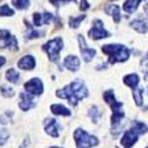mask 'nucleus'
<instances>
[{"label": "nucleus", "instance_id": "bb28decb", "mask_svg": "<svg viewBox=\"0 0 148 148\" xmlns=\"http://www.w3.org/2000/svg\"><path fill=\"white\" fill-rule=\"evenodd\" d=\"M33 23H34V25L37 26V27H39V26H42L43 25V14H40V13H34L33 14Z\"/></svg>", "mask_w": 148, "mask_h": 148}, {"label": "nucleus", "instance_id": "20e7f679", "mask_svg": "<svg viewBox=\"0 0 148 148\" xmlns=\"http://www.w3.org/2000/svg\"><path fill=\"white\" fill-rule=\"evenodd\" d=\"M147 132H148V127L145 125V123L135 121L134 126L129 130H127L125 133V135H123V138L121 140V145L125 148H130V147H133V145L136 143L139 135L146 134Z\"/></svg>", "mask_w": 148, "mask_h": 148}, {"label": "nucleus", "instance_id": "473e14b6", "mask_svg": "<svg viewBox=\"0 0 148 148\" xmlns=\"http://www.w3.org/2000/svg\"><path fill=\"white\" fill-rule=\"evenodd\" d=\"M50 3H51V4H53L55 6H59L60 4L68 3V0H50Z\"/></svg>", "mask_w": 148, "mask_h": 148}, {"label": "nucleus", "instance_id": "4468645a", "mask_svg": "<svg viewBox=\"0 0 148 148\" xmlns=\"http://www.w3.org/2000/svg\"><path fill=\"white\" fill-rule=\"evenodd\" d=\"M140 82V77L136 75V73H130V75H127L125 78H123V83L128 87H130L132 89H136Z\"/></svg>", "mask_w": 148, "mask_h": 148}, {"label": "nucleus", "instance_id": "6ab92c4d", "mask_svg": "<svg viewBox=\"0 0 148 148\" xmlns=\"http://www.w3.org/2000/svg\"><path fill=\"white\" fill-rule=\"evenodd\" d=\"M19 78H20L19 72H18V71H16L14 69H8V70L6 71V79H7L8 82L17 84V83H18V81H19Z\"/></svg>", "mask_w": 148, "mask_h": 148}, {"label": "nucleus", "instance_id": "412c9836", "mask_svg": "<svg viewBox=\"0 0 148 148\" xmlns=\"http://www.w3.org/2000/svg\"><path fill=\"white\" fill-rule=\"evenodd\" d=\"M142 89H134V92H133V98H134V101L135 103H136V106H142L143 103V94H142Z\"/></svg>", "mask_w": 148, "mask_h": 148}, {"label": "nucleus", "instance_id": "f03ea898", "mask_svg": "<svg viewBox=\"0 0 148 148\" xmlns=\"http://www.w3.org/2000/svg\"><path fill=\"white\" fill-rule=\"evenodd\" d=\"M102 51L109 56V63H123L129 58V50L121 44H106Z\"/></svg>", "mask_w": 148, "mask_h": 148}, {"label": "nucleus", "instance_id": "4c0bfd02", "mask_svg": "<svg viewBox=\"0 0 148 148\" xmlns=\"http://www.w3.org/2000/svg\"><path fill=\"white\" fill-rule=\"evenodd\" d=\"M20 148H23V147H20Z\"/></svg>", "mask_w": 148, "mask_h": 148}, {"label": "nucleus", "instance_id": "cd10ccee", "mask_svg": "<svg viewBox=\"0 0 148 148\" xmlns=\"http://www.w3.org/2000/svg\"><path fill=\"white\" fill-rule=\"evenodd\" d=\"M8 132L6 129H0V146H3L4 143H6L7 139H8Z\"/></svg>", "mask_w": 148, "mask_h": 148}, {"label": "nucleus", "instance_id": "b1692460", "mask_svg": "<svg viewBox=\"0 0 148 148\" xmlns=\"http://www.w3.org/2000/svg\"><path fill=\"white\" fill-rule=\"evenodd\" d=\"M89 116L92 119L94 122H97L101 117V112H98L97 107H91L90 110H89Z\"/></svg>", "mask_w": 148, "mask_h": 148}, {"label": "nucleus", "instance_id": "f3484780", "mask_svg": "<svg viewBox=\"0 0 148 148\" xmlns=\"http://www.w3.org/2000/svg\"><path fill=\"white\" fill-rule=\"evenodd\" d=\"M130 26L133 29H135L139 33H146L147 30H148V25H147V23L142 19H136V20H134L132 21L130 24Z\"/></svg>", "mask_w": 148, "mask_h": 148}, {"label": "nucleus", "instance_id": "a211bd4d", "mask_svg": "<svg viewBox=\"0 0 148 148\" xmlns=\"http://www.w3.org/2000/svg\"><path fill=\"white\" fill-rule=\"evenodd\" d=\"M106 12H107L108 14H110V16L113 17V19H114L115 23H119L121 20V13H120V7L119 6H116V5L108 6L106 8Z\"/></svg>", "mask_w": 148, "mask_h": 148}, {"label": "nucleus", "instance_id": "4be33fe9", "mask_svg": "<svg viewBox=\"0 0 148 148\" xmlns=\"http://www.w3.org/2000/svg\"><path fill=\"white\" fill-rule=\"evenodd\" d=\"M12 5L18 10H25L30 6V0H12Z\"/></svg>", "mask_w": 148, "mask_h": 148}, {"label": "nucleus", "instance_id": "a878e982", "mask_svg": "<svg viewBox=\"0 0 148 148\" xmlns=\"http://www.w3.org/2000/svg\"><path fill=\"white\" fill-rule=\"evenodd\" d=\"M85 19V16H79L77 18H71L70 19V26L73 29H77L79 26V24Z\"/></svg>", "mask_w": 148, "mask_h": 148}, {"label": "nucleus", "instance_id": "dca6fc26", "mask_svg": "<svg viewBox=\"0 0 148 148\" xmlns=\"http://www.w3.org/2000/svg\"><path fill=\"white\" fill-rule=\"evenodd\" d=\"M140 3H141V0H126L125 4H123V10L127 13H133V12L138 10Z\"/></svg>", "mask_w": 148, "mask_h": 148}, {"label": "nucleus", "instance_id": "2f4dec72", "mask_svg": "<svg viewBox=\"0 0 148 148\" xmlns=\"http://www.w3.org/2000/svg\"><path fill=\"white\" fill-rule=\"evenodd\" d=\"M79 8H81L82 11H85V10H88V8H89V4H88L87 0H81Z\"/></svg>", "mask_w": 148, "mask_h": 148}, {"label": "nucleus", "instance_id": "9d476101", "mask_svg": "<svg viewBox=\"0 0 148 148\" xmlns=\"http://www.w3.org/2000/svg\"><path fill=\"white\" fill-rule=\"evenodd\" d=\"M45 132L52 138H58L60 134V126L55 119H47L45 121Z\"/></svg>", "mask_w": 148, "mask_h": 148}, {"label": "nucleus", "instance_id": "2eb2a0df", "mask_svg": "<svg viewBox=\"0 0 148 148\" xmlns=\"http://www.w3.org/2000/svg\"><path fill=\"white\" fill-rule=\"evenodd\" d=\"M50 109L55 115H60V116H70L71 115L70 110L62 104H52Z\"/></svg>", "mask_w": 148, "mask_h": 148}, {"label": "nucleus", "instance_id": "9b49d317", "mask_svg": "<svg viewBox=\"0 0 148 148\" xmlns=\"http://www.w3.org/2000/svg\"><path fill=\"white\" fill-rule=\"evenodd\" d=\"M0 47H8L11 50H18V42L14 36L0 37Z\"/></svg>", "mask_w": 148, "mask_h": 148}, {"label": "nucleus", "instance_id": "f8f14e48", "mask_svg": "<svg viewBox=\"0 0 148 148\" xmlns=\"http://www.w3.org/2000/svg\"><path fill=\"white\" fill-rule=\"evenodd\" d=\"M79 65H81L79 59L76 56L70 55V56L65 57V59H64V68H66L70 71H73V72L77 71L79 69Z\"/></svg>", "mask_w": 148, "mask_h": 148}, {"label": "nucleus", "instance_id": "0eeeda50", "mask_svg": "<svg viewBox=\"0 0 148 148\" xmlns=\"http://www.w3.org/2000/svg\"><path fill=\"white\" fill-rule=\"evenodd\" d=\"M89 37L94 40H98V39H102V38H107L109 37V32L104 30V26H103V23L102 20L97 19L94 21V26L92 29L89 31Z\"/></svg>", "mask_w": 148, "mask_h": 148}, {"label": "nucleus", "instance_id": "7ed1b4c3", "mask_svg": "<svg viewBox=\"0 0 148 148\" xmlns=\"http://www.w3.org/2000/svg\"><path fill=\"white\" fill-rule=\"evenodd\" d=\"M103 98L104 101L112 107V110H113V116H112V125L114 127H120V123H121V120L125 117V112L122 110L123 108V103L122 102H119L116 101L115 98V95H114V91L113 90H108L103 94Z\"/></svg>", "mask_w": 148, "mask_h": 148}, {"label": "nucleus", "instance_id": "c9c22d12", "mask_svg": "<svg viewBox=\"0 0 148 148\" xmlns=\"http://www.w3.org/2000/svg\"><path fill=\"white\" fill-rule=\"evenodd\" d=\"M51 148H62V147H51Z\"/></svg>", "mask_w": 148, "mask_h": 148}, {"label": "nucleus", "instance_id": "6e6552de", "mask_svg": "<svg viewBox=\"0 0 148 148\" xmlns=\"http://www.w3.org/2000/svg\"><path fill=\"white\" fill-rule=\"evenodd\" d=\"M25 90L32 95H42L44 91V85L42 83V79L38 77H34L25 83Z\"/></svg>", "mask_w": 148, "mask_h": 148}, {"label": "nucleus", "instance_id": "1a4fd4ad", "mask_svg": "<svg viewBox=\"0 0 148 148\" xmlns=\"http://www.w3.org/2000/svg\"><path fill=\"white\" fill-rule=\"evenodd\" d=\"M20 101H19V108L23 110V112H27L31 108H33L36 106V102L33 100V95L30 92H21L19 95Z\"/></svg>", "mask_w": 148, "mask_h": 148}, {"label": "nucleus", "instance_id": "5701e85b", "mask_svg": "<svg viewBox=\"0 0 148 148\" xmlns=\"http://www.w3.org/2000/svg\"><path fill=\"white\" fill-rule=\"evenodd\" d=\"M13 14H14V11L10 6H7V5L0 6V17H8V16H13Z\"/></svg>", "mask_w": 148, "mask_h": 148}, {"label": "nucleus", "instance_id": "f704fd0d", "mask_svg": "<svg viewBox=\"0 0 148 148\" xmlns=\"http://www.w3.org/2000/svg\"><path fill=\"white\" fill-rule=\"evenodd\" d=\"M5 62H6V59H5L4 57H0V68H1V66L5 64Z\"/></svg>", "mask_w": 148, "mask_h": 148}, {"label": "nucleus", "instance_id": "72a5a7b5", "mask_svg": "<svg viewBox=\"0 0 148 148\" xmlns=\"http://www.w3.org/2000/svg\"><path fill=\"white\" fill-rule=\"evenodd\" d=\"M141 64H142V65H148V53H147L146 57L141 60Z\"/></svg>", "mask_w": 148, "mask_h": 148}, {"label": "nucleus", "instance_id": "f257e3e1", "mask_svg": "<svg viewBox=\"0 0 148 148\" xmlns=\"http://www.w3.org/2000/svg\"><path fill=\"white\" fill-rule=\"evenodd\" d=\"M57 96L60 98H65L72 106H77V103L81 100H83L84 97L88 96V89L85 87V84L83 83V81L77 79L68 84L63 89L58 90Z\"/></svg>", "mask_w": 148, "mask_h": 148}, {"label": "nucleus", "instance_id": "e433bc0d", "mask_svg": "<svg viewBox=\"0 0 148 148\" xmlns=\"http://www.w3.org/2000/svg\"><path fill=\"white\" fill-rule=\"evenodd\" d=\"M141 1H143V0H141Z\"/></svg>", "mask_w": 148, "mask_h": 148}, {"label": "nucleus", "instance_id": "aec40b11", "mask_svg": "<svg viewBox=\"0 0 148 148\" xmlns=\"http://www.w3.org/2000/svg\"><path fill=\"white\" fill-rule=\"evenodd\" d=\"M82 56H83V59L87 62V63H89V62H91V59L96 56V50L85 47L84 50H82Z\"/></svg>", "mask_w": 148, "mask_h": 148}, {"label": "nucleus", "instance_id": "c756f323", "mask_svg": "<svg viewBox=\"0 0 148 148\" xmlns=\"http://www.w3.org/2000/svg\"><path fill=\"white\" fill-rule=\"evenodd\" d=\"M78 43H79V47H81V51L84 50L85 47H87V42H85V39L83 38V36H78Z\"/></svg>", "mask_w": 148, "mask_h": 148}, {"label": "nucleus", "instance_id": "39448f33", "mask_svg": "<svg viewBox=\"0 0 148 148\" xmlns=\"http://www.w3.org/2000/svg\"><path fill=\"white\" fill-rule=\"evenodd\" d=\"M73 138H75L77 148H91L98 145V139L96 136H92V135L88 134L81 128L75 130Z\"/></svg>", "mask_w": 148, "mask_h": 148}, {"label": "nucleus", "instance_id": "393cba45", "mask_svg": "<svg viewBox=\"0 0 148 148\" xmlns=\"http://www.w3.org/2000/svg\"><path fill=\"white\" fill-rule=\"evenodd\" d=\"M0 89H1L3 96H5V97H13L14 96V90L12 88H10V85H1Z\"/></svg>", "mask_w": 148, "mask_h": 148}, {"label": "nucleus", "instance_id": "ddd939ff", "mask_svg": "<svg viewBox=\"0 0 148 148\" xmlns=\"http://www.w3.org/2000/svg\"><path fill=\"white\" fill-rule=\"evenodd\" d=\"M18 66L23 70H32L36 66V59L32 56H25L18 62Z\"/></svg>", "mask_w": 148, "mask_h": 148}, {"label": "nucleus", "instance_id": "7c9ffc66", "mask_svg": "<svg viewBox=\"0 0 148 148\" xmlns=\"http://www.w3.org/2000/svg\"><path fill=\"white\" fill-rule=\"evenodd\" d=\"M40 34H42V32H39V31H31L30 33H29V36H27V38L29 39H32V38H38V37H40Z\"/></svg>", "mask_w": 148, "mask_h": 148}, {"label": "nucleus", "instance_id": "58836bf2", "mask_svg": "<svg viewBox=\"0 0 148 148\" xmlns=\"http://www.w3.org/2000/svg\"><path fill=\"white\" fill-rule=\"evenodd\" d=\"M147 148H148V147H147Z\"/></svg>", "mask_w": 148, "mask_h": 148}, {"label": "nucleus", "instance_id": "423d86ee", "mask_svg": "<svg viewBox=\"0 0 148 148\" xmlns=\"http://www.w3.org/2000/svg\"><path fill=\"white\" fill-rule=\"evenodd\" d=\"M43 49L46 51V53H47L51 62H57L59 58V52H60L62 49H63V40L60 38L51 39L43 46Z\"/></svg>", "mask_w": 148, "mask_h": 148}, {"label": "nucleus", "instance_id": "c85d7f7f", "mask_svg": "<svg viewBox=\"0 0 148 148\" xmlns=\"http://www.w3.org/2000/svg\"><path fill=\"white\" fill-rule=\"evenodd\" d=\"M52 14L51 13H47V12H45V13H43V23L44 24H49L51 20H52Z\"/></svg>", "mask_w": 148, "mask_h": 148}]
</instances>
